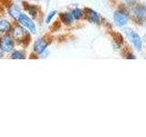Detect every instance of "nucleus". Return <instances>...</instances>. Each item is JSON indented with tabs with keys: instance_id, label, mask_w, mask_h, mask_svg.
<instances>
[{
	"instance_id": "f257e3e1",
	"label": "nucleus",
	"mask_w": 146,
	"mask_h": 137,
	"mask_svg": "<svg viewBox=\"0 0 146 137\" xmlns=\"http://www.w3.org/2000/svg\"><path fill=\"white\" fill-rule=\"evenodd\" d=\"M13 38L18 43H25V41L29 39V34L23 26H17L13 31Z\"/></svg>"
},
{
	"instance_id": "f03ea898",
	"label": "nucleus",
	"mask_w": 146,
	"mask_h": 137,
	"mask_svg": "<svg viewBox=\"0 0 146 137\" xmlns=\"http://www.w3.org/2000/svg\"><path fill=\"white\" fill-rule=\"evenodd\" d=\"M15 48V39L10 36L0 37V49L3 52H11Z\"/></svg>"
},
{
	"instance_id": "7ed1b4c3",
	"label": "nucleus",
	"mask_w": 146,
	"mask_h": 137,
	"mask_svg": "<svg viewBox=\"0 0 146 137\" xmlns=\"http://www.w3.org/2000/svg\"><path fill=\"white\" fill-rule=\"evenodd\" d=\"M18 22L20 23L21 26H23L25 29H27L29 32H31V33H36V24L29 16L26 15V14H23V13L21 14L19 18H18Z\"/></svg>"
},
{
	"instance_id": "20e7f679",
	"label": "nucleus",
	"mask_w": 146,
	"mask_h": 137,
	"mask_svg": "<svg viewBox=\"0 0 146 137\" xmlns=\"http://www.w3.org/2000/svg\"><path fill=\"white\" fill-rule=\"evenodd\" d=\"M132 17L139 22L146 20V6L143 4H137L132 8Z\"/></svg>"
},
{
	"instance_id": "39448f33",
	"label": "nucleus",
	"mask_w": 146,
	"mask_h": 137,
	"mask_svg": "<svg viewBox=\"0 0 146 137\" xmlns=\"http://www.w3.org/2000/svg\"><path fill=\"white\" fill-rule=\"evenodd\" d=\"M126 33H127L128 38L130 39L131 42L134 46V48L138 50H141V48H143V40H141V37L137 34L136 32H134L131 29H128L126 31Z\"/></svg>"
},
{
	"instance_id": "423d86ee",
	"label": "nucleus",
	"mask_w": 146,
	"mask_h": 137,
	"mask_svg": "<svg viewBox=\"0 0 146 137\" xmlns=\"http://www.w3.org/2000/svg\"><path fill=\"white\" fill-rule=\"evenodd\" d=\"M114 21L120 27L126 26L128 20H129V16L124 10H117L114 13Z\"/></svg>"
},
{
	"instance_id": "0eeeda50",
	"label": "nucleus",
	"mask_w": 146,
	"mask_h": 137,
	"mask_svg": "<svg viewBox=\"0 0 146 137\" xmlns=\"http://www.w3.org/2000/svg\"><path fill=\"white\" fill-rule=\"evenodd\" d=\"M50 41L48 40L47 39L45 38H42V39H39L36 41L34 43V46H33V49L34 51L36 53V54H42L44 53V51L46 50V49L48 48V46L49 45Z\"/></svg>"
},
{
	"instance_id": "6e6552de",
	"label": "nucleus",
	"mask_w": 146,
	"mask_h": 137,
	"mask_svg": "<svg viewBox=\"0 0 146 137\" xmlns=\"http://www.w3.org/2000/svg\"><path fill=\"white\" fill-rule=\"evenodd\" d=\"M84 15L86 16V17L88 18V20L91 23H94V24H100V17L99 14L92 10L91 8H85L84 10Z\"/></svg>"
},
{
	"instance_id": "1a4fd4ad",
	"label": "nucleus",
	"mask_w": 146,
	"mask_h": 137,
	"mask_svg": "<svg viewBox=\"0 0 146 137\" xmlns=\"http://www.w3.org/2000/svg\"><path fill=\"white\" fill-rule=\"evenodd\" d=\"M7 12L9 14V16L16 20H18V18H19L20 15L22 14L20 7L17 6V5H11V6H9Z\"/></svg>"
},
{
	"instance_id": "9d476101",
	"label": "nucleus",
	"mask_w": 146,
	"mask_h": 137,
	"mask_svg": "<svg viewBox=\"0 0 146 137\" xmlns=\"http://www.w3.org/2000/svg\"><path fill=\"white\" fill-rule=\"evenodd\" d=\"M12 30V24L8 20H0V34L8 33Z\"/></svg>"
},
{
	"instance_id": "9b49d317",
	"label": "nucleus",
	"mask_w": 146,
	"mask_h": 137,
	"mask_svg": "<svg viewBox=\"0 0 146 137\" xmlns=\"http://www.w3.org/2000/svg\"><path fill=\"white\" fill-rule=\"evenodd\" d=\"M59 17H60L63 24H65V25H71L73 21L75 20L74 18H73L71 13H68V12L60 13L59 14Z\"/></svg>"
},
{
	"instance_id": "f8f14e48",
	"label": "nucleus",
	"mask_w": 146,
	"mask_h": 137,
	"mask_svg": "<svg viewBox=\"0 0 146 137\" xmlns=\"http://www.w3.org/2000/svg\"><path fill=\"white\" fill-rule=\"evenodd\" d=\"M26 10L29 13V15L36 18L38 17V7L34 6V5H26Z\"/></svg>"
},
{
	"instance_id": "ddd939ff",
	"label": "nucleus",
	"mask_w": 146,
	"mask_h": 137,
	"mask_svg": "<svg viewBox=\"0 0 146 137\" xmlns=\"http://www.w3.org/2000/svg\"><path fill=\"white\" fill-rule=\"evenodd\" d=\"M71 15H72L73 18H74L75 20H79V19H80V18L83 17L84 11L82 10V9L79 8V7H76L71 11Z\"/></svg>"
},
{
	"instance_id": "4468645a",
	"label": "nucleus",
	"mask_w": 146,
	"mask_h": 137,
	"mask_svg": "<svg viewBox=\"0 0 146 137\" xmlns=\"http://www.w3.org/2000/svg\"><path fill=\"white\" fill-rule=\"evenodd\" d=\"M26 58V54L25 51H22V50H15L13 51L10 59H24Z\"/></svg>"
},
{
	"instance_id": "2eb2a0df",
	"label": "nucleus",
	"mask_w": 146,
	"mask_h": 137,
	"mask_svg": "<svg viewBox=\"0 0 146 137\" xmlns=\"http://www.w3.org/2000/svg\"><path fill=\"white\" fill-rule=\"evenodd\" d=\"M56 11H52V12H50L48 15V17H46V23L47 24H49L50 22H51V20L53 19V17H55V15H56Z\"/></svg>"
},
{
	"instance_id": "dca6fc26",
	"label": "nucleus",
	"mask_w": 146,
	"mask_h": 137,
	"mask_svg": "<svg viewBox=\"0 0 146 137\" xmlns=\"http://www.w3.org/2000/svg\"><path fill=\"white\" fill-rule=\"evenodd\" d=\"M127 59H136V57L135 56H133V55H132L131 53H130V54H128L127 56L125 57Z\"/></svg>"
},
{
	"instance_id": "f3484780",
	"label": "nucleus",
	"mask_w": 146,
	"mask_h": 137,
	"mask_svg": "<svg viewBox=\"0 0 146 137\" xmlns=\"http://www.w3.org/2000/svg\"><path fill=\"white\" fill-rule=\"evenodd\" d=\"M17 1H21V0H17Z\"/></svg>"
}]
</instances>
